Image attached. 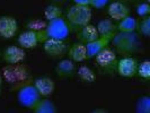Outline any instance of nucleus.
I'll list each match as a JSON object with an SVG mask.
<instances>
[{
	"instance_id": "obj_11",
	"label": "nucleus",
	"mask_w": 150,
	"mask_h": 113,
	"mask_svg": "<svg viewBox=\"0 0 150 113\" xmlns=\"http://www.w3.org/2000/svg\"><path fill=\"white\" fill-rule=\"evenodd\" d=\"M112 35H105V36H98L96 40L86 43V52H87V59H91L97 54L100 50H103L104 48L108 46L112 40Z\"/></svg>"
},
{
	"instance_id": "obj_3",
	"label": "nucleus",
	"mask_w": 150,
	"mask_h": 113,
	"mask_svg": "<svg viewBox=\"0 0 150 113\" xmlns=\"http://www.w3.org/2000/svg\"><path fill=\"white\" fill-rule=\"evenodd\" d=\"M30 70L27 66L21 63L7 65L2 69V78L6 83L14 85V87H21L30 80Z\"/></svg>"
},
{
	"instance_id": "obj_31",
	"label": "nucleus",
	"mask_w": 150,
	"mask_h": 113,
	"mask_svg": "<svg viewBox=\"0 0 150 113\" xmlns=\"http://www.w3.org/2000/svg\"><path fill=\"white\" fill-rule=\"evenodd\" d=\"M51 1H53V2H55V4H60V2H62L63 0H51Z\"/></svg>"
},
{
	"instance_id": "obj_18",
	"label": "nucleus",
	"mask_w": 150,
	"mask_h": 113,
	"mask_svg": "<svg viewBox=\"0 0 150 113\" xmlns=\"http://www.w3.org/2000/svg\"><path fill=\"white\" fill-rule=\"evenodd\" d=\"M32 110L34 113H55L57 106L49 98H40Z\"/></svg>"
},
{
	"instance_id": "obj_26",
	"label": "nucleus",
	"mask_w": 150,
	"mask_h": 113,
	"mask_svg": "<svg viewBox=\"0 0 150 113\" xmlns=\"http://www.w3.org/2000/svg\"><path fill=\"white\" fill-rule=\"evenodd\" d=\"M46 24L47 23L42 21V19H33V21H30L26 24V27L32 31H41L44 30L46 27Z\"/></svg>"
},
{
	"instance_id": "obj_29",
	"label": "nucleus",
	"mask_w": 150,
	"mask_h": 113,
	"mask_svg": "<svg viewBox=\"0 0 150 113\" xmlns=\"http://www.w3.org/2000/svg\"><path fill=\"white\" fill-rule=\"evenodd\" d=\"M75 5H80V6H89V0H74Z\"/></svg>"
},
{
	"instance_id": "obj_21",
	"label": "nucleus",
	"mask_w": 150,
	"mask_h": 113,
	"mask_svg": "<svg viewBox=\"0 0 150 113\" xmlns=\"http://www.w3.org/2000/svg\"><path fill=\"white\" fill-rule=\"evenodd\" d=\"M77 74H78V77L80 78V80L83 82V83H94L96 80V75L95 72L90 69L89 67L87 66H80L77 70Z\"/></svg>"
},
{
	"instance_id": "obj_9",
	"label": "nucleus",
	"mask_w": 150,
	"mask_h": 113,
	"mask_svg": "<svg viewBox=\"0 0 150 113\" xmlns=\"http://www.w3.org/2000/svg\"><path fill=\"white\" fill-rule=\"evenodd\" d=\"M18 31V23L11 16L0 17V36L2 38H11Z\"/></svg>"
},
{
	"instance_id": "obj_4",
	"label": "nucleus",
	"mask_w": 150,
	"mask_h": 113,
	"mask_svg": "<svg viewBox=\"0 0 150 113\" xmlns=\"http://www.w3.org/2000/svg\"><path fill=\"white\" fill-rule=\"evenodd\" d=\"M91 19V8L90 6L74 5L69 8L67 13V22L70 26L80 28L89 24Z\"/></svg>"
},
{
	"instance_id": "obj_30",
	"label": "nucleus",
	"mask_w": 150,
	"mask_h": 113,
	"mask_svg": "<svg viewBox=\"0 0 150 113\" xmlns=\"http://www.w3.org/2000/svg\"><path fill=\"white\" fill-rule=\"evenodd\" d=\"M2 84H4V78L0 75V95H1V92H2Z\"/></svg>"
},
{
	"instance_id": "obj_17",
	"label": "nucleus",
	"mask_w": 150,
	"mask_h": 113,
	"mask_svg": "<svg viewBox=\"0 0 150 113\" xmlns=\"http://www.w3.org/2000/svg\"><path fill=\"white\" fill-rule=\"evenodd\" d=\"M76 66L75 62L71 59H63L60 62H58V65L55 66V72L59 77H71L75 74Z\"/></svg>"
},
{
	"instance_id": "obj_7",
	"label": "nucleus",
	"mask_w": 150,
	"mask_h": 113,
	"mask_svg": "<svg viewBox=\"0 0 150 113\" xmlns=\"http://www.w3.org/2000/svg\"><path fill=\"white\" fill-rule=\"evenodd\" d=\"M1 55H2L4 61L7 65H16V63H21L22 61L25 60L26 52H25V49H23L22 46L10 45L2 51Z\"/></svg>"
},
{
	"instance_id": "obj_1",
	"label": "nucleus",
	"mask_w": 150,
	"mask_h": 113,
	"mask_svg": "<svg viewBox=\"0 0 150 113\" xmlns=\"http://www.w3.org/2000/svg\"><path fill=\"white\" fill-rule=\"evenodd\" d=\"M111 43L114 45L116 52L122 55H129L135 53L140 49V38L139 35L133 32H117L113 35Z\"/></svg>"
},
{
	"instance_id": "obj_23",
	"label": "nucleus",
	"mask_w": 150,
	"mask_h": 113,
	"mask_svg": "<svg viewBox=\"0 0 150 113\" xmlns=\"http://www.w3.org/2000/svg\"><path fill=\"white\" fill-rule=\"evenodd\" d=\"M135 112L137 113H150V97L144 95L138 99L135 104Z\"/></svg>"
},
{
	"instance_id": "obj_24",
	"label": "nucleus",
	"mask_w": 150,
	"mask_h": 113,
	"mask_svg": "<svg viewBox=\"0 0 150 113\" xmlns=\"http://www.w3.org/2000/svg\"><path fill=\"white\" fill-rule=\"evenodd\" d=\"M137 28L139 30V33L141 35L146 36V38L150 36V16L148 15L142 17V19L138 23Z\"/></svg>"
},
{
	"instance_id": "obj_2",
	"label": "nucleus",
	"mask_w": 150,
	"mask_h": 113,
	"mask_svg": "<svg viewBox=\"0 0 150 113\" xmlns=\"http://www.w3.org/2000/svg\"><path fill=\"white\" fill-rule=\"evenodd\" d=\"M40 42L43 43L47 38H58V40H66L70 33V26L66 19L62 17L55 18L52 21H47L46 27L44 30L38 31Z\"/></svg>"
},
{
	"instance_id": "obj_22",
	"label": "nucleus",
	"mask_w": 150,
	"mask_h": 113,
	"mask_svg": "<svg viewBox=\"0 0 150 113\" xmlns=\"http://www.w3.org/2000/svg\"><path fill=\"white\" fill-rule=\"evenodd\" d=\"M44 17L46 21H52L55 18L62 17V10L57 5H49L44 10Z\"/></svg>"
},
{
	"instance_id": "obj_15",
	"label": "nucleus",
	"mask_w": 150,
	"mask_h": 113,
	"mask_svg": "<svg viewBox=\"0 0 150 113\" xmlns=\"http://www.w3.org/2000/svg\"><path fill=\"white\" fill-rule=\"evenodd\" d=\"M98 36H99V34H98L96 26H94L91 24H87V25H85L83 27H80L79 31H78V33H77L78 41L80 43H83V44L96 40Z\"/></svg>"
},
{
	"instance_id": "obj_27",
	"label": "nucleus",
	"mask_w": 150,
	"mask_h": 113,
	"mask_svg": "<svg viewBox=\"0 0 150 113\" xmlns=\"http://www.w3.org/2000/svg\"><path fill=\"white\" fill-rule=\"evenodd\" d=\"M137 14L140 16V17H144V16H148L150 14V5L149 2H141L137 6Z\"/></svg>"
},
{
	"instance_id": "obj_25",
	"label": "nucleus",
	"mask_w": 150,
	"mask_h": 113,
	"mask_svg": "<svg viewBox=\"0 0 150 113\" xmlns=\"http://www.w3.org/2000/svg\"><path fill=\"white\" fill-rule=\"evenodd\" d=\"M137 75L140 76L141 78L148 80L150 78V61L144 60L141 63H138V69H137Z\"/></svg>"
},
{
	"instance_id": "obj_10",
	"label": "nucleus",
	"mask_w": 150,
	"mask_h": 113,
	"mask_svg": "<svg viewBox=\"0 0 150 113\" xmlns=\"http://www.w3.org/2000/svg\"><path fill=\"white\" fill-rule=\"evenodd\" d=\"M96 59V63L99 67L104 68V69H110L112 67L116 66V53L113 51L112 49H110L108 46L104 48L103 50H100L99 52L94 57Z\"/></svg>"
},
{
	"instance_id": "obj_13",
	"label": "nucleus",
	"mask_w": 150,
	"mask_h": 113,
	"mask_svg": "<svg viewBox=\"0 0 150 113\" xmlns=\"http://www.w3.org/2000/svg\"><path fill=\"white\" fill-rule=\"evenodd\" d=\"M107 14L114 21H121L122 18L130 15V8L120 1H114L108 5L107 7Z\"/></svg>"
},
{
	"instance_id": "obj_32",
	"label": "nucleus",
	"mask_w": 150,
	"mask_h": 113,
	"mask_svg": "<svg viewBox=\"0 0 150 113\" xmlns=\"http://www.w3.org/2000/svg\"><path fill=\"white\" fill-rule=\"evenodd\" d=\"M146 1H147V2H150V0H146Z\"/></svg>"
},
{
	"instance_id": "obj_16",
	"label": "nucleus",
	"mask_w": 150,
	"mask_h": 113,
	"mask_svg": "<svg viewBox=\"0 0 150 113\" xmlns=\"http://www.w3.org/2000/svg\"><path fill=\"white\" fill-rule=\"evenodd\" d=\"M67 53L69 55V59L74 62H83L87 59V52H86V46L83 43H74L67 50Z\"/></svg>"
},
{
	"instance_id": "obj_19",
	"label": "nucleus",
	"mask_w": 150,
	"mask_h": 113,
	"mask_svg": "<svg viewBox=\"0 0 150 113\" xmlns=\"http://www.w3.org/2000/svg\"><path fill=\"white\" fill-rule=\"evenodd\" d=\"M97 28L98 34L100 36H105V35H114L116 32V25H114V23L112 22V19L110 18H105V19H102L99 21L96 26Z\"/></svg>"
},
{
	"instance_id": "obj_14",
	"label": "nucleus",
	"mask_w": 150,
	"mask_h": 113,
	"mask_svg": "<svg viewBox=\"0 0 150 113\" xmlns=\"http://www.w3.org/2000/svg\"><path fill=\"white\" fill-rule=\"evenodd\" d=\"M33 85L35 86V88L38 90L41 96L47 97L51 94H53V92L55 90V84L50 77H40L36 78L34 80Z\"/></svg>"
},
{
	"instance_id": "obj_8",
	"label": "nucleus",
	"mask_w": 150,
	"mask_h": 113,
	"mask_svg": "<svg viewBox=\"0 0 150 113\" xmlns=\"http://www.w3.org/2000/svg\"><path fill=\"white\" fill-rule=\"evenodd\" d=\"M43 49L45 53L50 57H61L64 53H67V43L64 40L58 38H47L43 42Z\"/></svg>"
},
{
	"instance_id": "obj_5",
	"label": "nucleus",
	"mask_w": 150,
	"mask_h": 113,
	"mask_svg": "<svg viewBox=\"0 0 150 113\" xmlns=\"http://www.w3.org/2000/svg\"><path fill=\"white\" fill-rule=\"evenodd\" d=\"M41 98V95L38 90L35 88L33 84L26 83L22 85L17 93V101L22 106L26 109H33L34 105L38 103V101Z\"/></svg>"
},
{
	"instance_id": "obj_20",
	"label": "nucleus",
	"mask_w": 150,
	"mask_h": 113,
	"mask_svg": "<svg viewBox=\"0 0 150 113\" xmlns=\"http://www.w3.org/2000/svg\"><path fill=\"white\" fill-rule=\"evenodd\" d=\"M138 26V21L132 16H127L119 21V24L116 25V30L120 32H133L137 30Z\"/></svg>"
},
{
	"instance_id": "obj_6",
	"label": "nucleus",
	"mask_w": 150,
	"mask_h": 113,
	"mask_svg": "<svg viewBox=\"0 0 150 113\" xmlns=\"http://www.w3.org/2000/svg\"><path fill=\"white\" fill-rule=\"evenodd\" d=\"M138 60L125 55L119 61H116V71L121 77L125 78H132L137 75V69H138Z\"/></svg>"
},
{
	"instance_id": "obj_12",
	"label": "nucleus",
	"mask_w": 150,
	"mask_h": 113,
	"mask_svg": "<svg viewBox=\"0 0 150 113\" xmlns=\"http://www.w3.org/2000/svg\"><path fill=\"white\" fill-rule=\"evenodd\" d=\"M17 42H18L19 46H22L23 49H34L41 43L38 32L32 30H27L21 33L17 38Z\"/></svg>"
},
{
	"instance_id": "obj_28",
	"label": "nucleus",
	"mask_w": 150,
	"mask_h": 113,
	"mask_svg": "<svg viewBox=\"0 0 150 113\" xmlns=\"http://www.w3.org/2000/svg\"><path fill=\"white\" fill-rule=\"evenodd\" d=\"M110 0H89V6L96 9H102L108 4Z\"/></svg>"
}]
</instances>
